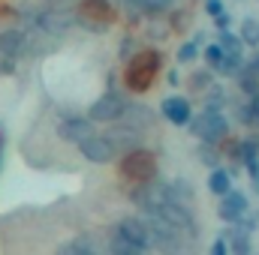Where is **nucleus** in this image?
Listing matches in <instances>:
<instances>
[{
    "instance_id": "nucleus-6",
    "label": "nucleus",
    "mask_w": 259,
    "mask_h": 255,
    "mask_svg": "<svg viewBox=\"0 0 259 255\" xmlns=\"http://www.w3.org/2000/svg\"><path fill=\"white\" fill-rule=\"evenodd\" d=\"M115 234H121L124 240H130V243L139 246V249H151V237H148V228H145L142 216H127V219H121V225H118Z\"/></svg>"
},
{
    "instance_id": "nucleus-11",
    "label": "nucleus",
    "mask_w": 259,
    "mask_h": 255,
    "mask_svg": "<svg viewBox=\"0 0 259 255\" xmlns=\"http://www.w3.org/2000/svg\"><path fill=\"white\" fill-rule=\"evenodd\" d=\"M106 138L112 141L115 153H130L133 147H139V135H136V129H115V132H109Z\"/></svg>"
},
{
    "instance_id": "nucleus-5",
    "label": "nucleus",
    "mask_w": 259,
    "mask_h": 255,
    "mask_svg": "<svg viewBox=\"0 0 259 255\" xmlns=\"http://www.w3.org/2000/svg\"><path fill=\"white\" fill-rule=\"evenodd\" d=\"M157 54H142L136 63L130 66V72H127V81H130V87H136V90H145L148 84H151V78H154V72H157Z\"/></svg>"
},
{
    "instance_id": "nucleus-8",
    "label": "nucleus",
    "mask_w": 259,
    "mask_h": 255,
    "mask_svg": "<svg viewBox=\"0 0 259 255\" xmlns=\"http://www.w3.org/2000/svg\"><path fill=\"white\" fill-rule=\"evenodd\" d=\"M124 174L145 183L151 174H154V156L151 153H130L127 156V165H124Z\"/></svg>"
},
{
    "instance_id": "nucleus-10",
    "label": "nucleus",
    "mask_w": 259,
    "mask_h": 255,
    "mask_svg": "<svg viewBox=\"0 0 259 255\" xmlns=\"http://www.w3.org/2000/svg\"><path fill=\"white\" fill-rule=\"evenodd\" d=\"M58 135L64 138V141H81V138H88L91 135V123L84 120V117H66L64 123H61V129H58Z\"/></svg>"
},
{
    "instance_id": "nucleus-25",
    "label": "nucleus",
    "mask_w": 259,
    "mask_h": 255,
    "mask_svg": "<svg viewBox=\"0 0 259 255\" xmlns=\"http://www.w3.org/2000/svg\"><path fill=\"white\" fill-rule=\"evenodd\" d=\"M193 84H196V90H202L208 84V75H193Z\"/></svg>"
},
{
    "instance_id": "nucleus-2",
    "label": "nucleus",
    "mask_w": 259,
    "mask_h": 255,
    "mask_svg": "<svg viewBox=\"0 0 259 255\" xmlns=\"http://www.w3.org/2000/svg\"><path fill=\"white\" fill-rule=\"evenodd\" d=\"M193 132L202 141L214 144V141H220V138L226 135V117H223L217 108H205V111L193 120Z\"/></svg>"
},
{
    "instance_id": "nucleus-22",
    "label": "nucleus",
    "mask_w": 259,
    "mask_h": 255,
    "mask_svg": "<svg viewBox=\"0 0 259 255\" xmlns=\"http://www.w3.org/2000/svg\"><path fill=\"white\" fill-rule=\"evenodd\" d=\"M193 54H196V45H193V42H190V45H184V48L178 51V57H181V60H190Z\"/></svg>"
},
{
    "instance_id": "nucleus-28",
    "label": "nucleus",
    "mask_w": 259,
    "mask_h": 255,
    "mask_svg": "<svg viewBox=\"0 0 259 255\" xmlns=\"http://www.w3.org/2000/svg\"><path fill=\"white\" fill-rule=\"evenodd\" d=\"M250 111H253V117H256V123H259V93L253 96V105H250Z\"/></svg>"
},
{
    "instance_id": "nucleus-23",
    "label": "nucleus",
    "mask_w": 259,
    "mask_h": 255,
    "mask_svg": "<svg viewBox=\"0 0 259 255\" xmlns=\"http://www.w3.org/2000/svg\"><path fill=\"white\" fill-rule=\"evenodd\" d=\"M214 21H217V27H220V30H226V27H229V15H226V12L214 15Z\"/></svg>"
},
{
    "instance_id": "nucleus-4",
    "label": "nucleus",
    "mask_w": 259,
    "mask_h": 255,
    "mask_svg": "<svg viewBox=\"0 0 259 255\" xmlns=\"http://www.w3.org/2000/svg\"><path fill=\"white\" fill-rule=\"evenodd\" d=\"M124 108H127V102H124V96H118V93H106V96H100L94 105H91V120H106V123H112V120H121V114H124Z\"/></svg>"
},
{
    "instance_id": "nucleus-13",
    "label": "nucleus",
    "mask_w": 259,
    "mask_h": 255,
    "mask_svg": "<svg viewBox=\"0 0 259 255\" xmlns=\"http://www.w3.org/2000/svg\"><path fill=\"white\" fill-rule=\"evenodd\" d=\"M220 51L223 54H232V57H241V39L232 36L229 30H223L220 33Z\"/></svg>"
},
{
    "instance_id": "nucleus-14",
    "label": "nucleus",
    "mask_w": 259,
    "mask_h": 255,
    "mask_svg": "<svg viewBox=\"0 0 259 255\" xmlns=\"http://www.w3.org/2000/svg\"><path fill=\"white\" fill-rule=\"evenodd\" d=\"M229 183H232V180H229V174H226L223 168H217V171L211 174V180H208V186H211L214 195H226V192H229Z\"/></svg>"
},
{
    "instance_id": "nucleus-16",
    "label": "nucleus",
    "mask_w": 259,
    "mask_h": 255,
    "mask_svg": "<svg viewBox=\"0 0 259 255\" xmlns=\"http://www.w3.org/2000/svg\"><path fill=\"white\" fill-rule=\"evenodd\" d=\"M121 117H127V123H148L151 120V114H148V108H142V105H130V108H124V114Z\"/></svg>"
},
{
    "instance_id": "nucleus-21",
    "label": "nucleus",
    "mask_w": 259,
    "mask_h": 255,
    "mask_svg": "<svg viewBox=\"0 0 259 255\" xmlns=\"http://www.w3.org/2000/svg\"><path fill=\"white\" fill-rule=\"evenodd\" d=\"M205 9H208L211 15H220V12H223V6H220V0H205Z\"/></svg>"
},
{
    "instance_id": "nucleus-1",
    "label": "nucleus",
    "mask_w": 259,
    "mask_h": 255,
    "mask_svg": "<svg viewBox=\"0 0 259 255\" xmlns=\"http://www.w3.org/2000/svg\"><path fill=\"white\" fill-rule=\"evenodd\" d=\"M145 228H148V237H151V246L160 249L163 255H193V237L178 231L175 225H169L166 219H160L157 213L145 210L142 216Z\"/></svg>"
},
{
    "instance_id": "nucleus-24",
    "label": "nucleus",
    "mask_w": 259,
    "mask_h": 255,
    "mask_svg": "<svg viewBox=\"0 0 259 255\" xmlns=\"http://www.w3.org/2000/svg\"><path fill=\"white\" fill-rule=\"evenodd\" d=\"M211 255H226V243H223V240H217V243L211 246Z\"/></svg>"
},
{
    "instance_id": "nucleus-26",
    "label": "nucleus",
    "mask_w": 259,
    "mask_h": 255,
    "mask_svg": "<svg viewBox=\"0 0 259 255\" xmlns=\"http://www.w3.org/2000/svg\"><path fill=\"white\" fill-rule=\"evenodd\" d=\"M247 72H250V75H256V78H259V57H253V60L247 63Z\"/></svg>"
},
{
    "instance_id": "nucleus-12",
    "label": "nucleus",
    "mask_w": 259,
    "mask_h": 255,
    "mask_svg": "<svg viewBox=\"0 0 259 255\" xmlns=\"http://www.w3.org/2000/svg\"><path fill=\"white\" fill-rule=\"evenodd\" d=\"M223 243H226L235 255H250V231H244V228H229V234H226Z\"/></svg>"
},
{
    "instance_id": "nucleus-18",
    "label": "nucleus",
    "mask_w": 259,
    "mask_h": 255,
    "mask_svg": "<svg viewBox=\"0 0 259 255\" xmlns=\"http://www.w3.org/2000/svg\"><path fill=\"white\" fill-rule=\"evenodd\" d=\"M241 63H244V57L223 54V57H220V63H217V69H220V72H226V75H238V72H241Z\"/></svg>"
},
{
    "instance_id": "nucleus-9",
    "label": "nucleus",
    "mask_w": 259,
    "mask_h": 255,
    "mask_svg": "<svg viewBox=\"0 0 259 255\" xmlns=\"http://www.w3.org/2000/svg\"><path fill=\"white\" fill-rule=\"evenodd\" d=\"M160 111H163V114H166V120H169V123H175V126L190 123V102H187L184 96H169V99H163Z\"/></svg>"
},
{
    "instance_id": "nucleus-7",
    "label": "nucleus",
    "mask_w": 259,
    "mask_h": 255,
    "mask_svg": "<svg viewBox=\"0 0 259 255\" xmlns=\"http://www.w3.org/2000/svg\"><path fill=\"white\" fill-rule=\"evenodd\" d=\"M244 213H247V198L241 192L229 189L220 201V219L223 222H238V219H244Z\"/></svg>"
},
{
    "instance_id": "nucleus-3",
    "label": "nucleus",
    "mask_w": 259,
    "mask_h": 255,
    "mask_svg": "<svg viewBox=\"0 0 259 255\" xmlns=\"http://www.w3.org/2000/svg\"><path fill=\"white\" fill-rule=\"evenodd\" d=\"M78 150H81L84 159H91V162H97V165L112 162V159L118 156L115 147H112V141H109L106 135H88V138H81V141H78Z\"/></svg>"
},
{
    "instance_id": "nucleus-27",
    "label": "nucleus",
    "mask_w": 259,
    "mask_h": 255,
    "mask_svg": "<svg viewBox=\"0 0 259 255\" xmlns=\"http://www.w3.org/2000/svg\"><path fill=\"white\" fill-rule=\"evenodd\" d=\"M202 162H205V165H214L217 159H214V153H211V150H205V153H202Z\"/></svg>"
},
{
    "instance_id": "nucleus-19",
    "label": "nucleus",
    "mask_w": 259,
    "mask_h": 255,
    "mask_svg": "<svg viewBox=\"0 0 259 255\" xmlns=\"http://www.w3.org/2000/svg\"><path fill=\"white\" fill-rule=\"evenodd\" d=\"M241 90L250 93V96H256V75H250V72L241 69Z\"/></svg>"
},
{
    "instance_id": "nucleus-15",
    "label": "nucleus",
    "mask_w": 259,
    "mask_h": 255,
    "mask_svg": "<svg viewBox=\"0 0 259 255\" xmlns=\"http://www.w3.org/2000/svg\"><path fill=\"white\" fill-rule=\"evenodd\" d=\"M127 3L142 9V12H163V9H169L172 0H127Z\"/></svg>"
},
{
    "instance_id": "nucleus-17",
    "label": "nucleus",
    "mask_w": 259,
    "mask_h": 255,
    "mask_svg": "<svg viewBox=\"0 0 259 255\" xmlns=\"http://www.w3.org/2000/svg\"><path fill=\"white\" fill-rule=\"evenodd\" d=\"M241 42H250V45H256L259 42V21L253 18H247L244 24H241V36H238Z\"/></svg>"
},
{
    "instance_id": "nucleus-20",
    "label": "nucleus",
    "mask_w": 259,
    "mask_h": 255,
    "mask_svg": "<svg viewBox=\"0 0 259 255\" xmlns=\"http://www.w3.org/2000/svg\"><path fill=\"white\" fill-rule=\"evenodd\" d=\"M220 57H223V51H220V45H211V48H205V60L211 66L220 63Z\"/></svg>"
}]
</instances>
